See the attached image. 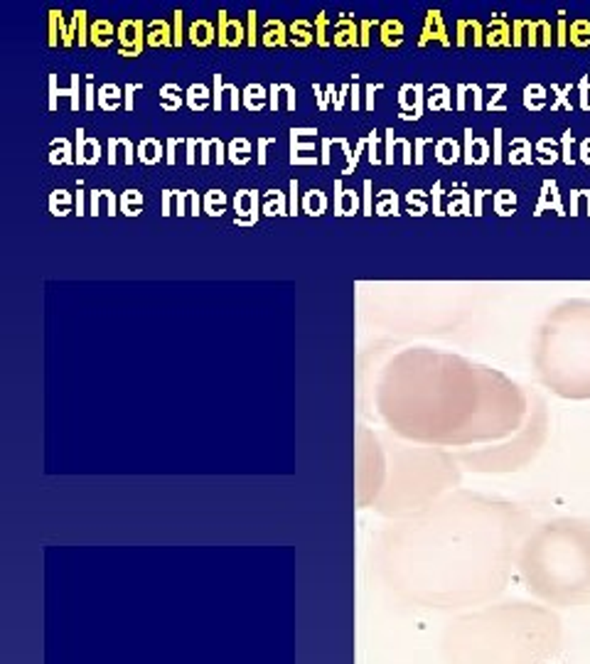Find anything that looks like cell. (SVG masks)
<instances>
[{"mask_svg": "<svg viewBox=\"0 0 590 664\" xmlns=\"http://www.w3.org/2000/svg\"><path fill=\"white\" fill-rule=\"evenodd\" d=\"M77 165H96L99 158H101V146H99L96 138L84 136V128H77Z\"/></svg>", "mask_w": 590, "mask_h": 664, "instance_id": "277c9868", "label": "cell"}, {"mask_svg": "<svg viewBox=\"0 0 590 664\" xmlns=\"http://www.w3.org/2000/svg\"><path fill=\"white\" fill-rule=\"evenodd\" d=\"M288 207H291V204L286 202V194H283L281 189H268L266 197H263L261 212L266 214V217H283V214H288Z\"/></svg>", "mask_w": 590, "mask_h": 664, "instance_id": "e0dca14e", "label": "cell"}, {"mask_svg": "<svg viewBox=\"0 0 590 664\" xmlns=\"http://www.w3.org/2000/svg\"><path fill=\"white\" fill-rule=\"evenodd\" d=\"M362 214L364 217H372L374 204H372V180H364V202H362Z\"/></svg>", "mask_w": 590, "mask_h": 664, "instance_id": "74e56055", "label": "cell"}, {"mask_svg": "<svg viewBox=\"0 0 590 664\" xmlns=\"http://www.w3.org/2000/svg\"><path fill=\"white\" fill-rule=\"evenodd\" d=\"M49 163H52V165H72V163H77V156H74V151H72V143H69L67 138H54L52 141Z\"/></svg>", "mask_w": 590, "mask_h": 664, "instance_id": "ac0fdd59", "label": "cell"}, {"mask_svg": "<svg viewBox=\"0 0 590 664\" xmlns=\"http://www.w3.org/2000/svg\"><path fill=\"white\" fill-rule=\"evenodd\" d=\"M187 199H189V189H184V192H177V217H184L187 212Z\"/></svg>", "mask_w": 590, "mask_h": 664, "instance_id": "7dc6e473", "label": "cell"}, {"mask_svg": "<svg viewBox=\"0 0 590 664\" xmlns=\"http://www.w3.org/2000/svg\"><path fill=\"white\" fill-rule=\"evenodd\" d=\"M62 96H69V99H72V111L77 113L79 106H82V101H79V74H72V87H69V89H62Z\"/></svg>", "mask_w": 590, "mask_h": 664, "instance_id": "4dcf8cb0", "label": "cell"}, {"mask_svg": "<svg viewBox=\"0 0 590 664\" xmlns=\"http://www.w3.org/2000/svg\"><path fill=\"white\" fill-rule=\"evenodd\" d=\"M313 89H315V99H318V108H320V111H327L329 104H327V99H325V94H322V87H320V84H315Z\"/></svg>", "mask_w": 590, "mask_h": 664, "instance_id": "f5cc1de1", "label": "cell"}, {"mask_svg": "<svg viewBox=\"0 0 590 664\" xmlns=\"http://www.w3.org/2000/svg\"><path fill=\"white\" fill-rule=\"evenodd\" d=\"M89 42L99 49L111 47V44L116 42V27H113L111 20H106V18L94 20V23L89 25Z\"/></svg>", "mask_w": 590, "mask_h": 664, "instance_id": "ba28073f", "label": "cell"}, {"mask_svg": "<svg viewBox=\"0 0 590 664\" xmlns=\"http://www.w3.org/2000/svg\"><path fill=\"white\" fill-rule=\"evenodd\" d=\"M59 18L62 10H49V47H57V32H59Z\"/></svg>", "mask_w": 590, "mask_h": 664, "instance_id": "d6a6232c", "label": "cell"}, {"mask_svg": "<svg viewBox=\"0 0 590 664\" xmlns=\"http://www.w3.org/2000/svg\"><path fill=\"white\" fill-rule=\"evenodd\" d=\"M143 209V194L138 189H126L121 194V212L126 217H138Z\"/></svg>", "mask_w": 590, "mask_h": 664, "instance_id": "484cf974", "label": "cell"}, {"mask_svg": "<svg viewBox=\"0 0 590 664\" xmlns=\"http://www.w3.org/2000/svg\"><path fill=\"white\" fill-rule=\"evenodd\" d=\"M377 20H362L359 23V47H369V32L372 27H377Z\"/></svg>", "mask_w": 590, "mask_h": 664, "instance_id": "d590c367", "label": "cell"}, {"mask_svg": "<svg viewBox=\"0 0 590 664\" xmlns=\"http://www.w3.org/2000/svg\"><path fill=\"white\" fill-rule=\"evenodd\" d=\"M379 89H384V84H369V87L364 89V96H367L364 108H367V111H374V92H379Z\"/></svg>", "mask_w": 590, "mask_h": 664, "instance_id": "ee69618b", "label": "cell"}, {"mask_svg": "<svg viewBox=\"0 0 590 664\" xmlns=\"http://www.w3.org/2000/svg\"><path fill=\"white\" fill-rule=\"evenodd\" d=\"M403 42V23L401 20H384L382 23V44L384 47H398Z\"/></svg>", "mask_w": 590, "mask_h": 664, "instance_id": "603a6c76", "label": "cell"}, {"mask_svg": "<svg viewBox=\"0 0 590 664\" xmlns=\"http://www.w3.org/2000/svg\"><path fill=\"white\" fill-rule=\"evenodd\" d=\"M334 44L337 47H359V27L352 15H339L337 25H334Z\"/></svg>", "mask_w": 590, "mask_h": 664, "instance_id": "8992f818", "label": "cell"}, {"mask_svg": "<svg viewBox=\"0 0 590 664\" xmlns=\"http://www.w3.org/2000/svg\"><path fill=\"white\" fill-rule=\"evenodd\" d=\"M84 94H87V96H84V108H87V111H94V108H96V92H94L92 74L87 77V89H84Z\"/></svg>", "mask_w": 590, "mask_h": 664, "instance_id": "e575fe53", "label": "cell"}, {"mask_svg": "<svg viewBox=\"0 0 590 664\" xmlns=\"http://www.w3.org/2000/svg\"><path fill=\"white\" fill-rule=\"evenodd\" d=\"M359 194L354 189H344L342 180H334V214L337 217H352L354 212H359Z\"/></svg>", "mask_w": 590, "mask_h": 664, "instance_id": "5b68a950", "label": "cell"}, {"mask_svg": "<svg viewBox=\"0 0 590 664\" xmlns=\"http://www.w3.org/2000/svg\"><path fill=\"white\" fill-rule=\"evenodd\" d=\"M359 96H362V89H359L357 79H354L352 92H349V99H352V108H354V111H359V108H362V101H359Z\"/></svg>", "mask_w": 590, "mask_h": 664, "instance_id": "c3c4849f", "label": "cell"}, {"mask_svg": "<svg viewBox=\"0 0 590 664\" xmlns=\"http://www.w3.org/2000/svg\"><path fill=\"white\" fill-rule=\"evenodd\" d=\"M227 161H232L234 165H249L251 163V143L246 138H234L227 146Z\"/></svg>", "mask_w": 590, "mask_h": 664, "instance_id": "ffe728a7", "label": "cell"}, {"mask_svg": "<svg viewBox=\"0 0 590 664\" xmlns=\"http://www.w3.org/2000/svg\"><path fill=\"white\" fill-rule=\"evenodd\" d=\"M300 209V197H298V180H291V207H288V214L295 217Z\"/></svg>", "mask_w": 590, "mask_h": 664, "instance_id": "60d3db41", "label": "cell"}, {"mask_svg": "<svg viewBox=\"0 0 590 664\" xmlns=\"http://www.w3.org/2000/svg\"><path fill=\"white\" fill-rule=\"evenodd\" d=\"M234 207H237V219H234L237 227H253V224L258 222L261 209H258L256 189H241V192L237 194V199H234Z\"/></svg>", "mask_w": 590, "mask_h": 664, "instance_id": "7a4b0ae2", "label": "cell"}, {"mask_svg": "<svg viewBox=\"0 0 590 664\" xmlns=\"http://www.w3.org/2000/svg\"><path fill=\"white\" fill-rule=\"evenodd\" d=\"M163 158H165V146L158 138H143V141L138 143V161H141L143 165H158Z\"/></svg>", "mask_w": 590, "mask_h": 664, "instance_id": "7c38bea8", "label": "cell"}, {"mask_svg": "<svg viewBox=\"0 0 590 664\" xmlns=\"http://www.w3.org/2000/svg\"><path fill=\"white\" fill-rule=\"evenodd\" d=\"M219 32H217V42L219 47H239V44L246 42L249 35L244 32L241 23L237 18H229L227 10H219Z\"/></svg>", "mask_w": 590, "mask_h": 664, "instance_id": "3957f363", "label": "cell"}, {"mask_svg": "<svg viewBox=\"0 0 590 664\" xmlns=\"http://www.w3.org/2000/svg\"><path fill=\"white\" fill-rule=\"evenodd\" d=\"M249 37L246 42L251 44V47H256V10H249Z\"/></svg>", "mask_w": 590, "mask_h": 664, "instance_id": "b9f144b4", "label": "cell"}, {"mask_svg": "<svg viewBox=\"0 0 590 664\" xmlns=\"http://www.w3.org/2000/svg\"><path fill=\"white\" fill-rule=\"evenodd\" d=\"M202 209L209 214V217H222L227 212V194L222 189H209L202 199Z\"/></svg>", "mask_w": 590, "mask_h": 664, "instance_id": "cb8c5ba5", "label": "cell"}, {"mask_svg": "<svg viewBox=\"0 0 590 664\" xmlns=\"http://www.w3.org/2000/svg\"><path fill=\"white\" fill-rule=\"evenodd\" d=\"M214 37H217V32H214L212 23H207V20H194L187 27V39L194 47H207V44L214 42Z\"/></svg>", "mask_w": 590, "mask_h": 664, "instance_id": "5bb4252c", "label": "cell"}, {"mask_svg": "<svg viewBox=\"0 0 590 664\" xmlns=\"http://www.w3.org/2000/svg\"><path fill=\"white\" fill-rule=\"evenodd\" d=\"M281 96H288V111H295V89L291 84H271L268 87V99H271V111L278 113L281 108Z\"/></svg>", "mask_w": 590, "mask_h": 664, "instance_id": "44dd1931", "label": "cell"}, {"mask_svg": "<svg viewBox=\"0 0 590 664\" xmlns=\"http://www.w3.org/2000/svg\"><path fill=\"white\" fill-rule=\"evenodd\" d=\"M74 202H77V214H79V217H84V214H89L87 209H84V189H82V187L77 189V199H74Z\"/></svg>", "mask_w": 590, "mask_h": 664, "instance_id": "6f0895ef", "label": "cell"}, {"mask_svg": "<svg viewBox=\"0 0 590 664\" xmlns=\"http://www.w3.org/2000/svg\"><path fill=\"white\" fill-rule=\"evenodd\" d=\"M146 23L141 18L138 20H121L118 25V54L121 57H141L143 49H146Z\"/></svg>", "mask_w": 590, "mask_h": 664, "instance_id": "6da1fadb", "label": "cell"}, {"mask_svg": "<svg viewBox=\"0 0 590 664\" xmlns=\"http://www.w3.org/2000/svg\"><path fill=\"white\" fill-rule=\"evenodd\" d=\"M271 143H276V138H258L256 146H258V165H266V148L271 146Z\"/></svg>", "mask_w": 590, "mask_h": 664, "instance_id": "7bdbcfd3", "label": "cell"}, {"mask_svg": "<svg viewBox=\"0 0 590 664\" xmlns=\"http://www.w3.org/2000/svg\"><path fill=\"white\" fill-rule=\"evenodd\" d=\"M146 44L148 47H172V30L168 20H150L146 25Z\"/></svg>", "mask_w": 590, "mask_h": 664, "instance_id": "9c48e42d", "label": "cell"}, {"mask_svg": "<svg viewBox=\"0 0 590 664\" xmlns=\"http://www.w3.org/2000/svg\"><path fill=\"white\" fill-rule=\"evenodd\" d=\"M158 99H160V106H163L165 111H177V108L184 104L182 89H180L177 84H165V87H160Z\"/></svg>", "mask_w": 590, "mask_h": 664, "instance_id": "7402d4cb", "label": "cell"}, {"mask_svg": "<svg viewBox=\"0 0 590 664\" xmlns=\"http://www.w3.org/2000/svg\"><path fill=\"white\" fill-rule=\"evenodd\" d=\"M261 42L263 47L273 49V47H288L291 39H288V27L283 20H266L261 30Z\"/></svg>", "mask_w": 590, "mask_h": 664, "instance_id": "52a82bcc", "label": "cell"}, {"mask_svg": "<svg viewBox=\"0 0 590 664\" xmlns=\"http://www.w3.org/2000/svg\"><path fill=\"white\" fill-rule=\"evenodd\" d=\"M199 146H202V165H209V163H212L209 151L214 148V141H202V138H199Z\"/></svg>", "mask_w": 590, "mask_h": 664, "instance_id": "681fc988", "label": "cell"}, {"mask_svg": "<svg viewBox=\"0 0 590 664\" xmlns=\"http://www.w3.org/2000/svg\"><path fill=\"white\" fill-rule=\"evenodd\" d=\"M352 92V87L349 84H344L342 89H339L337 94H334V89H332V104H334V111H342L344 108V99H347V94Z\"/></svg>", "mask_w": 590, "mask_h": 664, "instance_id": "ab89813d", "label": "cell"}, {"mask_svg": "<svg viewBox=\"0 0 590 664\" xmlns=\"http://www.w3.org/2000/svg\"><path fill=\"white\" fill-rule=\"evenodd\" d=\"M305 131H308V128H291V163L293 165H315V163H320L318 156L308 158V161L300 156V151H308V153L313 151V146H303V143H300V138L305 136Z\"/></svg>", "mask_w": 590, "mask_h": 664, "instance_id": "2e32d148", "label": "cell"}, {"mask_svg": "<svg viewBox=\"0 0 590 664\" xmlns=\"http://www.w3.org/2000/svg\"><path fill=\"white\" fill-rule=\"evenodd\" d=\"M288 39H291V44L295 47H308V44H313L315 39V30H313V23L310 20H295V23L288 25Z\"/></svg>", "mask_w": 590, "mask_h": 664, "instance_id": "4fadbf2b", "label": "cell"}, {"mask_svg": "<svg viewBox=\"0 0 590 664\" xmlns=\"http://www.w3.org/2000/svg\"><path fill=\"white\" fill-rule=\"evenodd\" d=\"M116 146H118V138H108V156H106V163L108 165H116Z\"/></svg>", "mask_w": 590, "mask_h": 664, "instance_id": "11a10c76", "label": "cell"}, {"mask_svg": "<svg viewBox=\"0 0 590 664\" xmlns=\"http://www.w3.org/2000/svg\"><path fill=\"white\" fill-rule=\"evenodd\" d=\"M377 214H398V197L391 189H384L382 202L377 204Z\"/></svg>", "mask_w": 590, "mask_h": 664, "instance_id": "f1b7e54d", "label": "cell"}, {"mask_svg": "<svg viewBox=\"0 0 590 664\" xmlns=\"http://www.w3.org/2000/svg\"><path fill=\"white\" fill-rule=\"evenodd\" d=\"M325 32H327V13L320 10V13L315 15V39H318L320 47H329V39Z\"/></svg>", "mask_w": 590, "mask_h": 664, "instance_id": "f546056e", "label": "cell"}, {"mask_svg": "<svg viewBox=\"0 0 590 664\" xmlns=\"http://www.w3.org/2000/svg\"><path fill=\"white\" fill-rule=\"evenodd\" d=\"M394 143H396L394 141V131L389 128L387 131V165H391L394 163Z\"/></svg>", "mask_w": 590, "mask_h": 664, "instance_id": "db71d44e", "label": "cell"}, {"mask_svg": "<svg viewBox=\"0 0 590 664\" xmlns=\"http://www.w3.org/2000/svg\"><path fill=\"white\" fill-rule=\"evenodd\" d=\"M136 89H143V84H126L123 87V108L126 111H133V92Z\"/></svg>", "mask_w": 590, "mask_h": 664, "instance_id": "f35d334b", "label": "cell"}, {"mask_svg": "<svg viewBox=\"0 0 590 664\" xmlns=\"http://www.w3.org/2000/svg\"><path fill=\"white\" fill-rule=\"evenodd\" d=\"M237 92V84H224L222 74H214V92H212V104H214V111H222L224 108V96H232V94Z\"/></svg>", "mask_w": 590, "mask_h": 664, "instance_id": "4316f807", "label": "cell"}, {"mask_svg": "<svg viewBox=\"0 0 590 664\" xmlns=\"http://www.w3.org/2000/svg\"><path fill=\"white\" fill-rule=\"evenodd\" d=\"M377 143H379V133L377 131H372L367 136V146H369V163L372 165H379L382 163V158H379V151H377Z\"/></svg>", "mask_w": 590, "mask_h": 664, "instance_id": "8d00e7d4", "label": "cell"}, {"mask_svg": "<svg viewBox=\"0 0 590 664\" xmlns=\"http://www.w3.org/2000/svg\"><path fill=\"white\" fill-rule=\"evenodd\" d=\"M209 101H212V92H209L204 84H189L187 92H184V104H187L194 113L207 111Z\"/></svg>", "mask_w": 590, "mask_h": 664, "instance_id": "8fae6325", "label": "cell"}, {"mask_svg": "<svg viewBox=\"0 0 590 664\" xmlns=\"http://www.w3.org/2000/svg\"><path fill=\"white\" fill-rule=\"evenodd\" d=\"M332 143H337L334 138H322V156H320V163L322 165H329V148H332Z\"/></svg>", "mask_w": 590, "mask_h": 664, "instance_id": "f907efd6", "label": "cell"}, {"mask_svg": "<svg viewBox=\"0 0 590 664\" xmlns=\"http://www.w3.org/2000/svg\"><path fill=\"white\" fill-rule=\"evenodd\" d=\"M184 143H187V158H184V163H187V165H194V146H197L199 141H194V138H187Z\"/></svg>", "mask_w": 590, "mask_h": 664, "instance_id": "9f6ffc18", "label": "cell"}, {"mask_svg": "<svg viewBox=\"0 0 590 664\" xmlns=\"http://www.w3.org/2000/svg\"><path fill=\"white\" fill-rule=\"evenodd\" d=\"M49 212H52L54 217H67V214L72 212V194H69L67 189H54V192L49 194Z\"/></svg>", "mask_w": 590, "mask_h": 664, "instance_id": "d4e9b609", "label": "cell"}, {"mask_svg": "<svg viewBox=\"0 0 590 664\" xmlns=\"http://www.w3.org/2000/svg\"><path fill=\"white\" fill-rule=\"evenodd\" d=\"M123 146V151H126V165H133L136 163V148H133V143L128 141V138H118Z\"/></svg>", "mask_w": 590, "mask_h": 664, "instance_id": "f6af8a7d", "label": "cell"}, {"mask_svg": "<svg viewBox=\"0 0 590 664\" xmlns=\"http://www.w3.org/2000/svg\"><path fill=\"white\" fill-rule=\"evenodd\" d=\"M96 99H99V108H101V111H118L121 99H123V89H118V84H101Z\"/></svg>", "mask_w": 590, "mask_h": 664, "instance_id": "9a60e30c", "label": "cell"}, {"mask_svg": "<svg viewBox=\"0 0 590 664\" xmlns=\"http://www.w3.org/2000/svg\"><path fill=\"white\" fill-rule=\"evenodd\" d=\"M182 10H175V20H172V47H182L184 37H182Z\"/></svg>", "mask_w": 590, "mask_h": 664, "instance_id": "836d02e7", "label": "cell"}, {"mask_svg": "<svg viewBox=\"0 0 590 664\" xmlns=\"http://www.w3.org/2000/svg\"><path fill=\"white\" fill-rule=\"evenodd\" d=\"M172 194H177L175 189H163V217H170L172 214V209H170V199H172Z\"/></svg>", "mask_w": 590, "mask_h": 664, "instance_id": "816d5d0a", "label": "cell"}, {"mask_svg": "<svg viewBox=\"0 0 590 664\" xmlns=\"http://www.w3.org/2000/svg\"><path fill=\"white\" fill-rule=\"evenodd\" d=\"M87 10H74L72 18L77 20V37H79V47H87L89 44V25H87Z\"/></svg>", "mask_w": 590, "mask_h": 664, "instance_id": "83f0119b", "label": "cell"}, {"mask_svg": "<svg viewBox=\"0 0 590 664\" xmlns=\"http://www.w3.org/2000/svg\"><path fill=\"white\" fill-rule=\"evenodd\" d=\"M300 207H303V212H308L310 217H320V214H325V209H327V197H325L322 189H308V192L303 194V199H300Z\"/></svg>", "mask_w": 590, "mask_h": 664, "instance_id": "d6986e66", "label": "cell"}, {"mask_svg": "<svg viewBox=\"0 0 590 664\" xmlns=\"http://www.w3.org/2000/svg\"><path fill=\"white\" fill-rule=\"evenodd\" d=\"M62 99V87H57V74H49V111H57V101Z\"/></svg>", "mask_w": 590, "mask_h": 664, "instance_id": "1f68e13d", "label": "cell"}, {"mask_svg": "<svg viewBox=\"0 0 590 664\" xmlns=\"http://www.w3.org/2000/svg\"><path fill=\"white\" fill-rule=\"evenodd\" d=\"M266 99H268L266 87H261V84H249L241 92V106L251 113L263 111V108H266Z\"/></svg>", "mask_w": 590, "mask_h": 664, "instance_id": "30bf717a", "label": "cell"}, {"mask_svg": "<svg viewBox=\"0 0 590 664\" xmlns=\"http://www.w3.org/2000/svg\"><path fill=\"white\" fill-rule=\"evenodd\" d=\"M175 146H177L175 138H168V141H165V163H168V165H175Z\"/></svg>", "mask_w": 590, "mask_h": 664, "instance_id": "bcb514c9", "label": "cell"}]
</instances>
